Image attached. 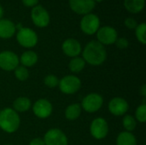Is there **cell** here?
<instances>
[{"label": "cell", "instance_id": "23", "mask_svg": "<svg viewBox=\"0 0 146 145\" xmlns=\"http://www.w3.org/2000/svg\"><path fill=\"white\" fill-rule=\"evenodd\" d=\"M122 123H123L124 128L127 130V132H129L133 131L136 127V125H137L135 119L132 115H126L123 118Z\"/></svg>", "mask_w": 146, "mask_h": 145}, {"label": "cell", "instance_id": "31", "mask_svg": "<svg viewBox=\"0 0 146 145\" xmlns=\"http://www.w3.org/2000/svg\"><path fill=\"white\" fill-rule=\"evenodd\" d=\"M29 145H45V144H44V139H42L41 138H33V139L30 142Z\"/></svg>", "mask_w": 146, "mask_h": 145}, {"label": "cell", "instance_id": "19", "mask_svg": "<svg viewBox=\"0 0 146 145\" xmlns=\"http://www.w3.org/2000/svg\"><path fill=\"white\" fill-rule=\"evenodd\" d=\"M20 61L24 67H32L37 63L38 56L34 51L27 50L21 56Z\"/></svg>", "mask_w": 146, "mask_h": 145}, {"label": "cell", "instance_id": "29", "mask_svg": "<svg viewBox=\"0 0 146 145\" xmlns=\"http://www.w3.org/2000/svg\"><path fill=\"white\" fill-rule=\"evenodd\" d=\"M125 26L129 29H134L137 27L138 23L135 19H133L132 17H128L125 20Z\"/></svg>", "mask_w": 146, "mask_h": 145}, {"label": "cell", "instance_id": "30", "mask_svg": "<svg viewBox=\"0 0 146 145\" xmlns=\"http://www.w3.org/2000/svg\"><path fill=\"white\" fill-rule=\"evenodd\" d=\"M22 3L27 7H35L38 4V0H22Z\"/></svg>", "mask_w": 146, "mask_h": 145}, {"label": "cell", "instance_id": "26", "mask_svg": "<svg viewBox=\"0 0 146 145\" xmlns=\"http://www.w3.org/2000/svg\"><path fill=\"white\" fill-rule=\"evenodd\" d=\"M136 119L141 122L144 123L146 121V104L143 103L139 105L136 110Z\"/></svg>", "mask_w": 146, "mask_h": 145}, {"label": "cell", "instance_id": "15", "mask_svg": "<svg viewBox=\"0 0 146 145\" xmlns=\"http://www.w3.org/2000/svg\"><path fill=\"white\" fill-rule=\"evenodd\" d=\"M62 51L70 57H76L81 52V45L80 42L74 38L66 39L62 45Z\"/></svg>", "mask_w": 146, "mask_h": 145}, {"label": "cell", "instance_id": "1", "mask_svg": "<svg viewBox=\"0 0 146 145\" xmlns=\"http://www.w3.org/2000/svg\"><path fill=\"white\" fill-rule=\"evenodd\" d=\"M106 50L104 46L98 41L93 40L89 42L83 50L84 61L93 66L103 64L106 59Z\"/></svg>", "mask_w": 146, "mask_h": 145}, {"label": "cell", "instance_id": "4", "mask_svg": "<svg viewBox=\"0 0 146 145\" xmlns=\"http://www.w3.org/2000/svg\"><path fill=\"white\" fill-rule=\"evenodd\" d=\"M58 85L62 92L65 94H74L80 90L81 81L74 75H67L59 81Z\"/></svg>", "mask_w": 146, "mask_h": 145}, {"label": "cell", "instance_id": "10", "mask_svg": "<svg viewBox=\"0 0 146 145\" xmlns=\"http://www.w3.org/2000/svg\"><path fill=\"white\" fill-rule=\"evenodd\" d=\"M19 64V58L12 51H3L0 53V68L5 71L15 70Z\"/></svg>", "mask_w": 146, "mask_h": 145}, {"label": "cell", "instance_id": "33", "mask_svg": "<svg viewBox=\"0 0 146 145\" xmlns=\"http://www.w3.org/2000/svg\"><path fill=\"white\" fill-rule=\"evenodd\" d=\"M3 8L1 7V5H0V20H1V18H2V16H3Z\"/></svg>", "mask_w": 146, "mask_h": 145}, {"label": "cell", "instance_id": "27", "mask_svg": "<svg viewBox=\"0 0 146 145\" xmlns=\"http://www.w3.org/2000/svg\"><path fill=\"white\" fill-rule=\"evenodd\" d=\"M44 82L45 85H47V86L50 87V88H55V87L57 86L58 84H59L58 79H57L54 74H49V75H47V76L44 78Z\"/></svg>", "mask_w": 146, "mask_h": 145}, {"label": "cell", "instance_id": "7", "mask_svg": "<svg viewBox=\"0 0 146 145\" xmlns=\"http://www.w3.org/2000/svg\"><path fill=\"white\" fill-rule=\"evenodd\" d=\"M44 142L45 145H68V138L60 129L53 128L45 133Z\"/></svg>", "mask_w": 146, "mask_h": 145}, {"label": "cell", "instance_id": "3", "mask_svg": "<svg viewBox=\"0 0 146 145\" xmlns=\"http://www.w3.org/2000/svg\"><path fill=\"white\" fill-rule=\"evenodd\" d=\"M16 38L18 43L26 48L34 47L38 43V36L36 32L27 27L21 28L17 32Z\"/></svg>", "mask_w": 146, "mask_h": 145}, {"label": "cell", "instance_id": "12", "mask_svg": "<svg viewBox=\"0 0 146 145\" xmlns=\"http://www.w3.org/2000/svg\"><path fill=\"white\" fill-rule=\"evenodd\" d=\"M71 9L79 15H87L95 7L94 0H69Z\"/></svg>", "mask_w": 146, "mask_h": 145}, {"label": "cell", "instance_id": "11", "mask_svg": "<svg viewBox=\"0 0 146 145\" xmlns=\"http://www.w3.org/2000/svg\"><path fill=\"white\" fill-rule=\"evenodd\" d=\"M97 38L100 44H112L115 43L117 38V32L115 28L111 26H103L99 28L97 32Z\"/></svg>", "mask_w": 146, "mask_h": 145}, {"label": "cell", "instance_id": "35", "mask_svg": "<svg viewBox=\"0 0 146 145\" xmlns=\"http://www.w3.org/2000/svg\"><path fill=\"white\" fill-rule=\"evenodd\" d=\"M6 145H10V144H6Z\"/></svg>", "mask_w": 146, "mask_h": 145}, {"label": "cell", "instance_id": "25", "mask_svg": "<svg viewBox=\"0 0 146 145\" xmlns=\"http://www.w3.org/2000/svg\"><path fill=\"white\" fill-rule=\"evenodd\" d=\"M15 78L18 79L21 81H24L28 79L29 77V72L27 69L26 67L21 66V67H17L15 69Z\"/></svg>", "mask_w": 146, "mask_h": 145}, {"label": "cell", "instance_id": "32", "mask_svg": "<svg viewBox=\"0 0 146 145\" xmlns=\"http://www.w3.org/2000/svg\"><path fill=\"white\" fill-rule=\"evenodd\" d=\"M141 94H142V96L143 97H145L146 96V85H142V87H141Z\"/></svg>", "mask_w": 146, "mask_h": 145}, {"label": "cell", "instance_id": "8", "mask_svg": "<svg viewBox=\"0 0 146 145\" xmlns=\"http://www.w3.org/2000/svg\"><path fill=\"white\" fill-rule=\"evenodd\" d=\"M90 131L94 138L98 140L104 139L109 132L108 123L103 118H97L92 122Z\"/></svg>", "mask_w": 146, "mask_h": 145}, {"label": "cell", "instance_id": "5", "mask_svg": "<svg viewBox=\"0 0 146 145\" xmlns=\"http://www.w3.org/2000/svg\"><path fill=\"white\" fill-rule=\"evenodd\" d=\"M100 26V20L98 15L94 14L85 15L80 21V28L83 32L92 35L98 32Z\"/></svg>", "mask_w": 146, "mask_h": 145}, {"label": "cell", "instance_id": "9", "mask_svg": "<svg viewBox=\"0 0 146 145\" xmlns=\"http://www.w3.org/2000/svg\"><path fill=\"white\" fill-rule=\"evenodd\" d=\"M31 17L34 23L38 27H45L49 25L50 15L47 10L40 5L33 7L31 12Z\"/></svg>", "mask_w": 146, "mask_h": 145}, {"label": "cell", "instance_id": "16", "mask_svg": "<svg viewBox=\"0 0 146 145\" xmlns=\"http://www.w3.org/2000/svg\"><path fill=\"white\" fill-rule=\"evenodd\" d=\"M15 25L9 20H0V38H9L15 32Z\"/></svg>", "mask_w": 146, "mask_h": 145}, {"label": "cell", "instance_id": "18", "mask_svg": "<svg viewBox=\"0 0 146 145\" xmlns=\"http://www.w3.org/2000/svg\"><path fill=\"white\" fill-rule=\"evenodd\" d=\"M116 145H137V140L133 133L129 132H123L118 135Z\"/></svg>", "mask_w": 146, "mask_h": 145}, {"label": "cell", "instance_id": "20", "mask_svg": "<svg viewBox=\"0 0 146 145\" xmlns=\"http://www.w3.org/2000/svg\"><path fill=\"white\" fill-rule=\"evenodd\" d=\"M13 106L14 110L16 112H26L31 107V101L26 97H20L15 100Z\"/></svg>", "mask_w": 146, "mask_h": 145}, {"label": "cell", "instance_id": "34", "mask_svg": "<svg viewBox=\"0 0 146 145\" xmlns=\"http://www.w3.org/2000/svg\"><path fill=\"white\" fill-rule=\"evenodd\" d=\"M94 1H97V2H102L103 0H94Z\"/></svg>", "mask_w": 146, "mask_h": 145}, {"label": "cell", "instance_id": "22", "mask_svg": "<svg viewBox=\"0 0 146 145\" xmlns=\"http://www.w3.org/2000/svg\"><path fill=\"white\" fill-rule=\"evenodd\" d=\"M85 64H86V62L84 61L83 58L76 56V57H74L69 62L68 67H69V69L73 73H80L85 68Z\"/></svg>", "mask_w": 146, "mask_h": 145}, {"label": "cell", "instance_id": "17", "mask_svg": "<svg viewBox=\"0 0 146 145\" xmlns=\"http://www.w3.org/2000/svg\"><path fill=\"white\" fill-rule=\"evenodd\" d=\"M145 3V0H124V6L130 13L137 14L143 10Z\"/></svg>", "mask_w": 146, "mask_h": 145}, {"label": "cell", "instance_id": "13", "mask_svg": "<svg viewBox=\"0 0 146 145\" xmlns=\"http://www.w3.org/2000/svg\"><path fill=\"white\" fill-rule=\"evenodd\" d=\"M33 111L37 117L40 119H45L51 115L52 105L46 99H39L34 103Z\"/></svg>", "mask_w": 146, "mask_h": 145}, {"label": "cell", "instance_id": "28", "mask_svg": "<svg viewBox=\"0 0 146 145\" xmlns=\"http://www.w3.org/2000/svg\"><path fill=\"white\" fill-rule=\"evenodd\" d=\"M115 44H116V46L119 48V49H126L127 48L129 43H128V40L125 38H117L116 41H115Z\"/></svg>", "mask_w": 146, "mask_h": 145}, {"label": "cell", "instance_id": "6", "mask_svg": "<svg viewBox=\"0 0 146 145\" xmlns=\"http://www.w3.org/2000/svg\"><path fill=\"white\" fill-rule=\"evenodd\" d=\"M103 103L104 99L99 94L91 93L83 99L82 108L88 113H94L101 109Z\"/></svg>", "mask_w": 146, "mask_h": 145}, {"label": "cell", "instance_id": "2", "mask_svg": "<svg viewBox=\"0 0 146 145\" xmlns=\"http://www.w3.org/2000/svg\"><path fill=\"white\" fill-rule=\"evenodd\" d=\"M20 122V117L14 109L6 108L0 111V128L5 132L13 133L16 132Z\"/></svg>", "mask_w": 146, "mask_h": 145}, {"label": "cell", "instance_id": "14", "mask_svg": "<svg viewBox=\"0 0 146 145\" xmlns=\"http://www.w3.org/2000/svg\"><path fill=\"white\" fill-rule=\"evenodd\" d=\"M127 102L121 97H115L109 103V110L114 115H123L128 110Z\"/></svg>", "mask_w": 146, "mask_h": 145}, {"label": "cell", "instance_id": "24", "mask_svg": "<svg viewBox=\"0 0 146 145\" xmlns=\"http://www.w3.org/2000/svg\"><path fill=\"white\" fill-rule=\"evenodd\" d=\"M145 30H146V25L145 22L139 24L136 27V37L138 38V40L142 43L143 44H145L146 43V38H145Z\"/></svg>", "mask_w": 146, "mask_h": 145}, {"label": "cell", "instance_id": "21", "mask_svg": "<svg viewBox=\"0 0 146 145\" xmlns=\"http://www.w3.org/2000/svg\"><path fill=\"white\" fill-rule=\"evenodd\" d=\"M81 113V108L79 104L74 103L69 105L65 110V116L69 121H74L78 119Z\"/></svg>", "mask_w": 146, "mask_h": 145}]
</instances>
